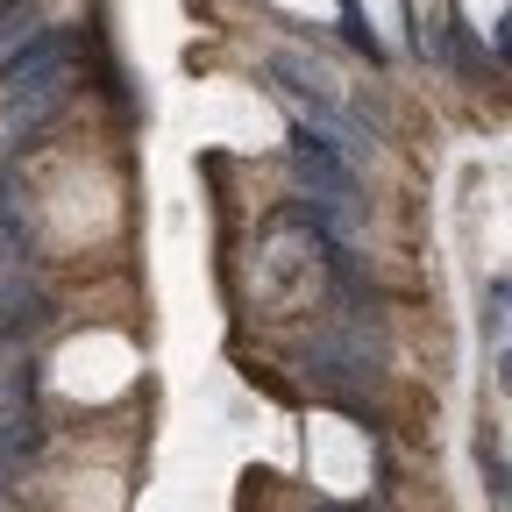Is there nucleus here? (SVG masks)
I'll return each mask as SVG.
<instances>
[{
  "label": "nucleus",
  "mask_w": 512,
  "mask_h": 512,
  "mask_svg": "<svg viewBox=\"0 0 512 512\" xmlns=\"http://www.w3.org/2000/svg\"><path fill=\"white\" fill-rule=\"evenodd\" d=\"M0 100H8V136H22V128H43V121H50L64 100H72V72H50V79L8 86Z\"/></svg>",
  "instance_id": "obj_4"
},
{
  "label": "nucleus",
  "mask_w": 512,
  "mask_h": 512,
  "mask_svg": "<svg viewBox=\"0 0 512 512\" xmlns=\"http://www.w3.org/2000/svg\"><path fill=\"white\" fill-rule=\"evenodd\" d=\"M342 36H349V50H363L370 64H384V43H377V29L363 22V8H356V0H342Z\"/></svg>",
  "instance_id": "obj_9"
},
{
  "label": "nucleus",
  "mask_w": 512,
  "mask_h": 512,
  "mask_svg": "<svg viewBox=\"0 0 512 512\" xmlns=\"http://www.w3.org/2000/svg\"><path fill=\"white\" fill-rule=\"evenodd\" d=\"M36 29H43V22H36V0H0V57L22 50Z\"/></svg>",
  "instance_id": "obj_7"
},
{
  "label": "nucleus",
  "mask_w": 512,
  "mask_h": 512,
  "mask_svg": "<svg viewBox=\"0 0 512 512\" xmlns=\"http://www.w3.org/2000/svg\"><path fill=\"white\" fill-rule=\"evenodd\" d=\"M264 79L292 100V107H306V128H320V136H328L349 164L356 157H370V128L342 107V93H335V79L328 72H320V64L313 57H292V50H278L271 64H264Z\"/></svg>",
  "instance_id": "obj_1"
},
{
  "label": "nucleus",
  "mask_w": 512,
  "mask_h": 512,
  "mask_svg": "<svg viewBox=\"0 0 512 512\" xmlns=\"http://www.w3.org/2000/svg\"><path fill=\"white\" fill-rule=\"evenodd\" d=\"M505 299H512V285H505V271H491V278H484V313H477V328H484L491 356L505 349Z\"/></svg>",
  "instance_id": "obj_6"
},
{
  "label": "nucleus",
  "mask_w": 512,
  "mask_h": 512,
  "mask_svg": "<svg viewBox=\"0 0 512 512\" xmlns=\"http://www.w3.org/2000/svg\"><path fill=\"white\" fill-rule=\"evenodd\" d=\"M477 470H484V491L505 505V448H498V427H477Z\"/></svg>",
  "instance_id": "obj_8"
},
{
  "label": "nucleus",
  "mask_w": 512,
  "mask_h": 512,
  "mask_svg": "<svg viewBox=\"0 0 512 512\" xmlns=\"http://www.w3.org/2000/svg\"><path fill=\"white\" fill-rule=\"evenodd\" d=\"M0 306H8V342H22L29 328H43L50 320V299H43V285L15 264V271H0Z\"/></svg>",
  "instance_id": "obj_5"
},
{
  "label": "nucleus",
  "mask_w": 512,
  "mask_h": 512,
  "mask_svg": "<svg viewBox=\"0 0 512 512\" xmlns=\"http://www.w3.org/2000/svg\"><path fill=\"white\" fill-rule=\"evenodd\" d=\"M292 171H299V185H306V207L328 221L335 235H349V228H363V185H356V164L320 136V128H306V121H292Z\"/></svg>",
  "instance_id": "obj_2"
},
{
  "label": "nucleus",
  "mask_w": 512,
  "mask_h": 512,
  "mask_svg": "<svg viewBox=\"0 0 512 512\" xmlns=\"http://www.w3.org/2000/svg\"><path fill=\"white\" fill-rule=\"evenodd\" d=\"M72 57H79V36L72 29H36L22 50L0 57V93L29 86V79H50V72H72Z\"/></svg>",
  "instance_id": "obj_3"
}]
</instances>
